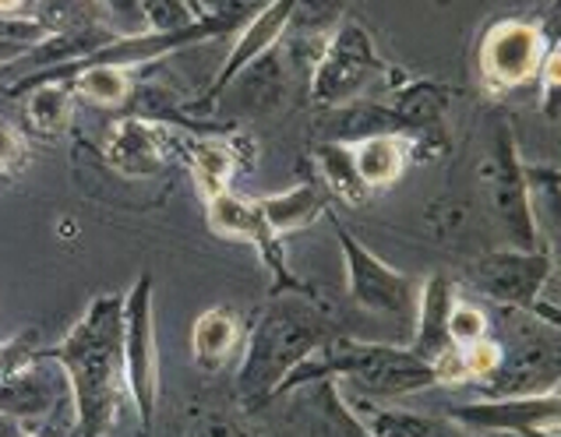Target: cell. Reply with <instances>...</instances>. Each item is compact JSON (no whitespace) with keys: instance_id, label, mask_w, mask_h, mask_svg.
<instances>
[{"instance_id":"1","label":"cell","mask_w":561,"mask_h":437,"mask_svg":"<svg viewBox=\"0 0 561 437\" xmlns=\"http://www.w3.org/2000/svg\"><path fill=\"white\" fill-rule=\"evenodd\" d=\"M68 370L82 437H103L117 419L124 378V311L117 300L100 297L68 338L50 353Z\"/></svg>"},{"instance_id":"2","label":"cell","mask_w":561,"mask_h":437,"mask_svg":"<svg viewBox=\"0 0 561 437\" xmlns=\"http://www.w3.org/2000/svg\"><path fill=\"white\" fill-rule=\"evenodd\" d=\"M124 378L138 402L141 416H152L156 406V343H152V314H149V279L135 286L124 307Z\"/></svg>"},{"instance_id":"3","label":"cell","mask_w":561,"mask_h":437,"mask_svg":"<svg viewBox=\"0 0 561 437\" xmlns=\"http://www.w3.org/2000/svg\"><path fill=\"white\" fill-rule=\"evenodd\" d=\"M484 71L491 82L499 85H519L526 78H534L540 71L543 60V43L540 32L519 22L494 25L484 39Z\"/></svg>"},{"instance_id":"4","label":"cell","mask_w":561,"mask_h":437,"mask_svg":"<svg viewBox=\"0 0 561 437\" xmlns=\"http://www.w3.org/2000/svg\"><path fill=\"white\" fill-rule=\"evenodd\" d=\"M208 222H213L216 233L240 237V240H265L268 233V222L262 216L259 202H240L227 191L208 198Z\"/></svg>"},{"instance_id":"5","label":"cell","mask_w":561,"mask_h":437,"mask_svg":"<svg viewBox=\"0 0 561 437\" xmlns=\"http://www.w3.org/2000/svg\"><path fill=\"white\" fill-rule=\"evenodd\" d=\"M110 159H114L124 173H152L156 163H159L152 127L141 124V120L117 124L114 141H110Z\"/></svg>"},{"instance_id":"6","label":"cell","mask_w":561,"mask_h":437,"mask_svg":"<svg viewBox=\"0 0 561 437\" xmlns=\"http://www.w3.org/2000/svg\"><path fill=\"white\" fill-rule=\"evenodd\" d=\"M403 170V145L396 138H371L354 149V173L367 187H381Z\"/></svg>"},{"instance_id":"7","label":"cell","mask_w":561,"mask_h":437,"mask_svg":"<svg viewBox=\"0 0 561 437\" xmlns=\"http://www.w3.org/2000/svg\"><path fill=\"white\" fill-rule=\"evenodd\" d=\"M322 202L325 198L318 194V187L308 184L290 194H279V198H265V202H259V208L268 222V230H294V226H304L308 219H314Z\"/></svg>"},{"instance_id":"8","label":"cell","mask_w":561,"mask_h":437,"mask_svg":"<svg viewBox=\"0 0 561 437\" xmlns=\"http://www.w3.org/2000/svg\"><path fill=\"white\" fill-rule=\"evenodd\" d=\"M71 117V92L57 85V82H46V85H36L28 95V120L39 127V131L54 135L60 131L64 124Z\"/></svg>"},{"instance_id":"9","label":"cell","mask_w":561,"mask_h":437,"mask_svg":"<svg viewBox=\"0 0 561 437\" xmlns=\"http://www.w3.org/2000/svg\"><path fill=\"white\" fill-rule=\"evenodd\" d=\"M75 92L100 106H114L127 95V74L117 64H89V68L78 74Z\"/></svg>"},{"instance_id":"10","label":"cell","mask_w":561,"mask_h":437,"mask_svg":"<svg viewBox=\"0 0 561 437\" xmlns=\"http://www.w3.org/2000/svg\"><path fill=\"white\" fill-rule=\"evenodd\" d=\"M286 14H290V4H272L259 22H254L251 28H248V36L240 39V46L233 50V60H230V68L222 71V82H227V74H233L240 64L244 60H251L254 54H262L265 46L276 39V32L283 28V22H286Z\"/></svg>"},{"instance_id":"11","label":"cell","mask_w":561,"mask_h":437,"mask_svg":"<svg viewBox=\"0 0 561 437\" xmlns=\"http://www.w3.org/2000/svg\"><path fill=\"white\" fill-rule=\"evenodd\" d=\"M230 173H233V156L227 149H219V145H198L195 149V181L205 198H216V194L227 191Z\"/></svg>"},{"instance_id":"12","label":"cell","mask_w":561,"mask_h":437,"mask_svg":"<svg viewBox=\"0 0 561 437\" xmlns=\"http://www.w3.org/2000/svg\"><path fill=\"white\" fill-rule=\"evenodd\" d=\"M233 338H237L233 321L222 311H208L195 325V353L205 356V360H219V356H227V349L233 346Z\"/></svg>"},{"instance_id":"13","label":"cell","mask_w":561,"mask_h":437,"mask_svg":"<svg viewBox=\"0 0 561 437\" xmlns=\"http://www.w3.org/2000/svg\"><path fill=\"white\" fill-rule=\"evenodd\" d=\"M462 416H477V424H491V427H519V424H537L540 416V402H499V406H484V410H462Z\"/></svg>"},{"instance_id":"14","label":"cell","mask_w":561,"mask_h":437,"mask_svg":"<svg viewBox=\"0 0 561 437\" xmlns=\"http://www.w3.org/2000/svg\"><path fill=\"white\" fill-rule=\"evenodd\" d=\"M484 329L488 321L480 311H473V307H456V311H448L445 318V335L453 338L456 346H473L484 338Z\"/></svg>"},{"instance_id":"15","label":"cell","mask_w":561,"mask_h":437,"mask_svg":"<svg viewBox=\"0 0 561 437\" xmlns=\"http://www.w3.org/2000/svg\"><path fill=\"white\" fill-rule=\"evenodd\" d=\"M462 364H467V375L470 378H488L499 370L502 364V349L488 343V338H480V343L467 346V353H462Z\"/></svg>"},{"instance_id":"16","label":"cell","mask_w":561,"mask_h":437,"mask_svg":"<svg viewBox=\"0 0 561 437\" xmlns=\"http://www.w3.org/2000/svg\"><path fill=\"white\" fill-rule=\"evenodd\" d=\"M22 159V141L14 135V127L8 120H0V170L14 166Z\"/></svg>"},{"instance_id":"17","label":"cell","mask_w":561,"mask_h":437,"mask_svg":"<svg viewBox=\"0 0 561 437\" xmlns=\"http://www.w3.org/2000/svg\"><path fill=\"white\" fill-rule=\"evenodd\" d=\"M0 437H25L22 434V424L14 416H8V413H0Z\"/></svg>"},{"instance_id":"18","label":"cell","mask_w":561,"mask_h":437,"mask_svg":"<svg viewBox=\"0 0 561 437\" xmlns=\"http://www.w3.org/2000/svg\"><path fill=\"white\" fill-rule=\"evenodd\" d=\"M22 54H25V46H14V43H4V39H0V64H8V60L22 57Z\"/></svg>"},{"instance_id":"19","label":"cell","mask_w":561,"mask_h":437,"mask_svg":"<svg viewBox=\"0 0 561 437\" xmlns=\"http://www.w3.org/2000/svg\"><path fill=\"white\" fill-rule=\"evenodd\" d=\"M548 85H558V54H548Z\"/></svg>"},{"instance_id":"20","label":"cell","mask_w":561,"mask_h":437,"mask_svg":"<svg viewBox=\"0 0 561 437\" xmlns=\"http://www.w3.org/2000/svg\"><path fill=\"white\" fill-rule=\"evenodd\" d=\"M4 364H8V353L0 349V378H8V367H4Z\"/></svg>"},{"instance_id":"21","label":"cell","mask_w":561,"mask_h":437,"mask_svg":"<svg viewBox=\"0 0 561 437\" xmlns=\"http://www.w3.org/2000/svg\"><path fill=\"white\" fill-rule=\"evenodd\" d=\"M28 437H43V434H28Z\"/></svg>"}]
</instances>
